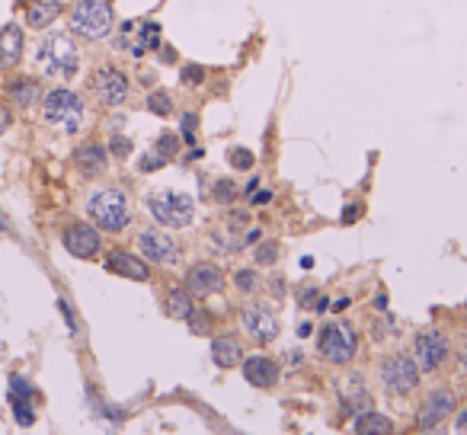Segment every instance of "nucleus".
<instances>
[{
    "instance_id": "obj_1",
    "label": "nucleus",
    "mask_w": 467,
    "mask_h": 435,
    "mask_svg": "<svg viewBox=\"0 0 467 435\" xmlns=\"http://www.w3.org/2000/svg\"><path fill=\"white\" fill-rule=\"evenodd\" d=\"M87 215L93 218V224L99 231H109V234L125 231L131 221L129 199H125L122 189H99V192H93L90 202H87Z\"/></svg>"
},
{
    "instance_id": "obj_2",
    "label": "nucleus",
    "mask_w": 467,
    "mask_h": 435,
    "mask_svg": "<svg viewBox=\"0 0 467 435\" xmlns=\"http://www.w3.org/2000/svg\"><path fill=\"white\" fill-rule=\"evenodd\" d=\"M317 352L333 365H349L359 352V333L349 320H326L317 333Z\"/></svg>"
},
{
    "instance_id": "obj_3",
    "label": "nucleus",
    "mask_w": 467,
    "mask_h": 435,
    "mask_svg": "<svg viewBox=\"0 0 467 435\" xmlns=\"http://www.w3.org/2000/svg\"><path fill=\"white\" fill-rule=\"evenodd\" d=\"M42 115H45V122H48V125H55L58 131L74 135V131H80V128H83L87 109H83V99L77 97L74 90L58 87V90H52L45 97V103H42Z\"/></svg>"
},
{
    "instance_id": "obj_4",
    "label": "nucleus",
    "mask_w": 467,
    "mask_h": 435,
    "mask_svg": "<svg viewBox=\"0 0 467 435\" xmlns=\"http://www.w3.org/2000/svg\"><path fill=\"white\" fill-rule=\"evenodd\" d=\"M115 13L109 0H77L74 13H71V29L83 38H106L113 32Z\"/></svg>"
},
{
    "instance_id": "obj_5",
    "label": "nucleus",
    "mask_w": 467,
    "mask_h": 435,
    "mask_svg": "<svg viewBox=\"0 0 467 435\" xmlns=\"http://www.w3.org/2000/svg\"><path fill=\"white\" fill-rule=\"evenodd\" d=\"M148 208L160 227H189L196 218V202L186 192H173V189L148 195Z\"/></svg>"
},
{
    "instance_id": "obj_6",
    "label": "nucleus",
    "mask_w": 467,
    "mask_h": 435,
    "mask_svg": "<svg viewBox=\"0 0 467 435\" xmlns=\"http://www.w3.org/2000/svg\"><path fill=\"white\" fill-rule=\"evenodd\" d=\"M36 61L48 77H61V80H64V77H71L80 68V52H77V45L68 36H48L45 42L38 45Z\"/></svg>"
},
{
    "instance_id": "obj_7",
    "label": "nucleus",
    "mask_w": 467,
    "mask_h": 435,
    "mask_svg": "<svg viewBox=\"0 0 467 435\" xmlns=\"http://www.w3.org/2000/svg\"><path fill=\"white\" fill-rule=\"evenodd\" d=\"M381 384L387 394H413L419 387V365L410 355H391L381 362Z\"/></svg>"
},
{
    "instance_id": "obj_8",
    "label": "nucleus",
    "mask_w": 467,
    "mask_h": 435,
    "mask_svg": "<svg viewBox=\"0 0 467 435\" xmlns=\"http://www.w3.org/2000/svg\"><path fill=\"white\" fill-rule=\"evenodd\" d=\"M413 352H416V365H419V371H438V368L445 365V359H448V336H445L442 330H436V327H429V330H419L416 333V343H413Z\"/></svg>"
},
{
    "instance_id": "obj_9",
    "label": "nucleus",
    "mask_w": 467,
    "mask_h": 435,
    "mask_svg": "<svg viewBox=\"0 0 467 435\" xmlns=\"http://www.w3.org/2000/svg\"><path fill=\"white\" fill-rule=\"evenodd\" d=\"M138 250L148 263L154 266H176L180 263V243L166 231H141L138 234Z\"/></svg>"
},
{
    "instance_id": "obj_10",
    "label": "nucleus",
    "mask_w": 467,
    "mask_h": 435,
    "mask_svg": "<svg viewBox=\"0 0 467 435\" xmlns=\"http://www.w3.org/2000/svg\"><path fill=\"white\" fill-rule=\"evenodd\" d=\"M240 323L257 343H272V339L279 336V317H275V311H272L269 304H263V301L247 304V308L240 311Z\"/></svg>"
},
{
    "instance_id": "obj_11",
    "label": "nucleus",
    "mask_w": 467,
    "mask_h": 435,
    "mask_svg": "<svg viewBox=\"0 0 467 435\" xmlns=\"http://www.w3.org/2000/svg\"><path fill=\"white\" fill-rule=\"evenodd\" d=\"M93 93H96V99L103 106H122L125 99H129V77L122 74L119 68H99L96 74H93Z\"/></svg>"
},
{
    "instance_id": "obj_12",
    "label": "nucleus",
    "mask_w": 467,
    "mask_h": 435,
    "mask_svg": "<svg viewBox=\"0 0 467 435\" xmlns=\"http://www.w3.org/2000/svg\"><path fill=\"white\" fill-rule=\"evenodd\" d=\"M186 288L192 298H208V294H218L224 288V272L215 263H196L186 276Z\"/></svg>"
},
{
    "instance_id": "obj_13",
    "label": "nucleus",
    "mask_w": 467,
    "mask_h": 435,
    "mask_svg": "<svg viewBox=\"0 0 467 435\" xmlns=\"http://www.w3.org/2000/svg\"><path fill=\"white\" fill-rule=\"evenodd\" d=\"M454 413V394L452 390H432L429 397H426V404L419 406V416H416V426L419 429H436L442 420H448Z\"/></svg>"
},
{
    "instance_id": "obj_14",
    "label": "nucleus",
    "mask_w": 467,
    "mask_h": 435,
    "mask_svg": "<svg viewBox=\"0 0 467 435\" xmlns=\"http://www.w3.org/2000/svg\"><path fill=\"white\" fill-rule=\"evenodd\" d=\"M64 250H68L71 256H77V259H93V256L99 253V231L90 224H71L68 231H64Z\"/></svg>"
},
{
    "instance_id": "obj_15",
    "label": "nucleus",
    "mask_w": 467,
    "mask_h": 435,
    "mask_svg": "<svg viewBox=\"0 0 467 435\" xmlns=\"http://www.w3.org/2000/svg\"><path fill=\"white\" fill-rule=\"evenodd\" d=\"M243 378H247L253 387H259V390H266V387H275L279 384V362L275 359H269V355H250V359H243Z\"/></svg>"
},
{
    "instance_id": "obj_16",
    "label": "nucleus",
    "mask_w": 467,
    "mask_h": 435,
    "mask_svg": "<svg viewBox=\"0 0 467 435\" xmlns=\"http://www.w3.org/2000/svg\"><path fill=\"white\" fill-rule=\"evenodd\" d=\"M106 269L115 272V276H125V278H135V282H148L151 269L144 266L141 256L135 253H125V250H115V253L106 256Z\"/></svg>"
},
{
    "instance_id": "obj_17",
    "label": "nucleus",
    "mask_w": 467,
    "mask_h": 435,
    "mask_svg": "<svg viewBox=\"0 0 467 435\" xmlns=\"http://www.w3.org/2000/svg\"><path fill=\"white\" fill-rule=\"evenodd\" d=\"M339 404H343V410H349V413H362L365 406L371 404L362 375H346L343 381H339Z\"/></svg>"
},
{
    "instance_id": "obj_18",
    "label": "nucleus",
    "mask_w": 467,
    "mask_h": 435,
    "mask_svg": "<svg viewBox=\"0 0 467 435\" xmlns=\"http://www.w3.org/2000/svg\"><path fill=\"white\" fill-rule=\"evenodd\" d=\"M74 164L83 176H99V173L106 170V164H109V154H106L103 144L90 141V144H80V148L74 150Z\"/></svg>"
},
{
    "instance_id": "obj_19",
    "label": "nucleus",
    "mask_w": 467,
    "mask_h": 435,
    "mask_svg": "<svg viewBox=\"0 0 467 435\" xmlns=\"http://www.w3.org/2000/svg\"><path fill=\"white\" fill-rule=\"evenodd\" d=\"M211 359H215L218 368H237L243 362V343L234 336L211 339Z\"/></svg>"
},
{
    "instance_id": "obj_20",
    "label": "nucleus",
    "mask_w": 467,
    "mask_h": 435,
    "mask_svg": "<svg viewBox=\"0 0 467 435\" xmlns=\"http://www.w3.org/2000/svg\"><path fill=\"white\" fill-rule=\"evenodd\" d=\"M23 55V29L20 26H3L0 29V64H13Z\"/></svg>"
},
{
    "instance_id": "obj_21",
    "label": "nucleus",
    "mask_w": 467,
    "mask_h": 435,
    "mask_svg": "<svg viewBox=\"0 0 467 435\" xmlns=\"http://www.w3.org/2000/svg\"><path fill=\"white\" fill-rule=\"evenodd\" d=\"M164 308H166V314L176 317V320H189V317L196 314L189 288H170V294H166V301H164Z\"/></svg>"
},
{
    "instance_id": "obj_22",
    "label": "nucleus",
    "mask_w": 467,
    "mask_h": 435,
    "mask_svg": "<svg viewBox=\"0 0 467 435\" xmlns=\"http://www.w3.org/2000/svg\"><path fill=\"white\" fill-rule=\"evenodd\" d=\"M61 13L58 3H42V0H36V3H29V10H26V20H29L32 29H45L48 23H55Z\"/></svg>"
},
{
    "instance_id": "obj_23",
    "label": "nucleus",
    "mask_w": 467,
    "mask_h": 435,
    "mask_svg": "<svg viewBox=\"0 0 467 435\" xmlns=\"http://www.w3.org/2000/svg\"><path fill=\"white\" fill-rule=\"evenodd\" d=\"M355 432H391V420L381 416V413H371V410H362L359 413V420L352 422Z\"/></svg>"
},
{
    "instance_id": "obj_24",
    "label": "nucleus",
    "mask_w": 467,
    "mask_h": 435,
    "mask_svg": "<svg viewBox=\"0 0 467 435\" xmlns=\"http://www.w3.org/2000/svg\"><path fill=\"white\" fill-rule=\"evenodd\" d=\"M151 48H160V26L157 23H144L141 32H138V42L131 45V55H148Z\"/></svg>"
},
{
    "instance_id": "obj_25",
    "label": "nucleus",
    "mask_w": 467,
    "mask_h": 435,
    "mask_svg": "<svg viewBox=\"0 0 467 435\" xmlns=\"http://www.w3.org/2000/svg\"><path fill=\"white\" fill-rule=\"evenodd\" d=\"M10 93H13L16 103L32 106V103H36V97H38V87H36V80H13V83H10Z\"/></svg>"
},
{
    "instance_id": "obj_26",
    "label": "nucleus",
    "mask_w": 467,
    "mask_h": 435,
    "mask_svg": "<svg viewBox=\"0 0 467 435\" xmlns=\"http://www.w3.org/2000/svg\"><path fill=\"white\" fill-rule=\"evenodd\" d=\"M148 109H151L154 115H170L173 113V97H170V93H164V90H154L151 97H148Z\"/></svg>"
},
{
    "instance_id": "obj_27",
    "label": "nucleus",
    "mask_w": 467,
    "mask_h": 435,
    "mask_svg": "<svg viewBox=\"0 0 467 435\" xmlns=\"http://www.w3.org/2000/svg\"><path fill=\"white\" fill-rule=\"evenodd\" d=\"M215 202L218 205H231L237 195H240V189H237V183L234 180H215Z\"/></svg>"
},
{
    "instance_id": "obj_28",
    "label": "nucleus",
    "mask_w": 467,
    "mask_h": 435,
    "mask_svg": "<svg viewBox=\"0 0 467 435\" xmlns=\"http://www.w3.org/2000/svg\"><path fill=\"white\" fill-rule=\"evenodd\" d=\"M227 160H231L234 170H253V164H257V160H253V154H250V150H243V148H234L231 154H227Z\"/></svg>"
},
{
    "instance_id": "obj_29",
    "label": "nucleus",
    "mask_w": 467,
    "mask_h": 435,
    "mask_svg": "<svg viewBox=\"0 0 467 435\" xmlns=\"http://www.w3.org/2000/svg\"><path fill=\"white\" fill-rule=\"evenodd\" d=\"M298 301H301L304 308H310V311H324L326 308V298H320V292H317V288H301Z\"/></svg>"
},
{
    "instance_id": "obj_30",
    "label": "nucleus",
    "mask_w": 467,
    "mask_h": 435,
    "mask_svg": "<svg viewBox=\"0 0 467 435\" xmlns=\"http://www.w3.org/2000/svg\"><path fill=\"white\" fill-rule=\"evenodd\" d=\"M275 259H279V247H275V243H259V247H257V263L259 266H272Z\"/></svg>"
},
{
    "instance_id": "obj_31",
    "label": "nucleus",
    "mask_w": 467,
    "mask_h": 435,
    "mask_svg": "<svg viewBox=\"0 0 467 435\" xmlns=\"http://www.w3.org/2000/svg\"><path fill=\"white\" fill-rule=\"evenodd\" d=\"M234 282H237V288H240V292H253V288L259 285V276H257V272H250V269H243V272H237V276H234Z\"/></svg>"
},
{
    "instance_id": "obj_32",
    "label": "nucleus",
    "mask_w": 467,
    "mask_h": 435,
    "mask_svg": "<svg viewBox=\"0 0 467 435\" xmlns=\"http://www.w3.org/2000/svg\"><path fill=\"white\" fill-rule=\"evenodd\" d=\"M154 150H160L166 160L170 157H176V150H180V141H176V135H160V141H157V148Z\"/></svg>"
},
{
    "instance_id": "obj_33",
    "label": "nucleus",
    "mask_w": 467,
    "mask_h": 435,
    "mask_svg": "<svg viewBox=\"0 0 467 435\" xmlns=\"http://www.w3.org/2000/svg\"><path fill=\"white\" fill-rule=\"evenodd\" d=\"M164 164H166V157L160 154V150H154V154H144V157H141V164H138V166H141L144 173H154V170H160Z\"/></svg>"
},
{
    "instance_id": "obj_34",
    "label": "nucleus",
    "mask_w": 467,
    "mask_h": 435,
    "mask_svg": "<svg viewBox=\"0 0 467 435\" xmlns=\"http://www.w3.org/2000/svg\"><path fill=\"white\" fill-rule=\"evenodd\" d=\"M196 125H199V115L196 113H189V115H182V141H196Z\"/></svg>"
},
{
    "instance_id": "obj_35",
    "label": "nucleus",
    "mask_w": 467,
    "mask_h": 435,
    "mask_svg": "<svg viewBox=\"0 0 467 435\" xmlns=\"http://www.w3.org/2000/svg\"><path fill=\"white\" fill-rule=\"evenodd\" d=\"M109 150H113V157H129L131 141H129V138H122V135H115L113 141H109Z\"/></svg>"
},
{
    "instance_id": "obj_36",
    "label": "nucleus",
    "mask_w": 467,
    "mask_h": 435,
    "mask_svg": "<svg viewBox=\"0 0 467 435\" xmlns=\"http://www.w3.org/2000/svg\"><path fill=\"white\" fill-rule=\"evenodd\" d=\"M202 80H205V71L199 68V64H192V68L182 71V83H192V87H199Z\"/></svg>"
},
{
    "instance_id": "obj_37",
    "label": "nucleus",
    "mask_w": 467,
    "mask_h": 435,
    "mask_svg": "<svg viewBox=\"0 0 467 435\" xmlns=\"http://www.w3.org/2000/svg\"><path fill=\"white\" fill-rule=\"evenodd\" d=\"M250 218H247V211H231V227L234 231H240L243 224H247Z\"/></svg>"
},
{
    "instance_id": "obj_38",
    "label": "nucleus",
    "mask_w": 467,
    "mask_h": 435,
    "mask_svg": "<svg viewBox=\"0 0 467 435\" xmlns=\"http://www.w3.org/2000/svg\"><path fill=\"white\" fill-rule=\"evenodd\" d=\"M454 429H458V432H467V406L458 413V420H454Z\"/></svg>"
},
{
    "instance_id": "obj_39",
    "label": "nucleus",
    "mask_w": 467,
    "mask_h": 435,
    "mask_svg": "<svg viewBox=\"0 0 467 435\" xmlns=\"http://www.w3.org/2000/svg\"><path fill=\"white\" fill-rule=\"evenodd\" d=\"M355 218H359V205H349V208L343 211V221H346V224H352Z\"/></svg>"
},
{
    "instance_id": "obj_40",
    "label": "nucleus",
    "mask_w": 467,
    "mask_h": 435,
    "mask_svg": "<svg viewBox=\"0 0 467 435\" xmlns=\"http://www.w3.org/2000/svg\"><path fill=\"white\" fill-rule=\"evenodd\" d=\"M10 128V113H7V106H0V135Z\"/></svg>"
},
{
    "instance_id": "obj_41",
    "label": "nucleus",
    "mask_w": 467,
    "mask_h": 435,
    "mask_svg": "<svg viewBox=\"0 0 467 435\" xmlns=\"http://www.w3.org/2000/svg\"><path fill=\"white\" fill-rule=\"evenodd\" d=\"M269 199H272V192H269V189H266V192H253V202H257V205L269 202Z\"/></svg>"
},
{
    "instance_id": "obj_42",
    "label": "nucleus",
    "mask_w": 467,
    "mask_h": 435,
    "mask_svg": "<svg viewBox=\"0 0 467 435\" xmlns=\"http://www.w3.org/2000/svg\"><path fill=\"white\" fill-rule=\"evenodd\" d=\"M461 368H464V371H467V352L461 355Z\"/></svg>"
}]
</instances>
